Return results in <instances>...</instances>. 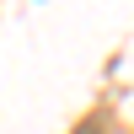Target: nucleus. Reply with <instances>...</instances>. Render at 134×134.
I'll return each instance as SVG.
<instances>
[]
</instances>
